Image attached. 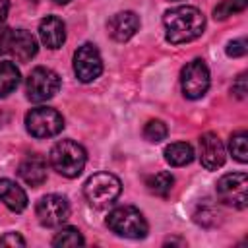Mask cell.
<instances>
[{
    "instance_id": "1",
    "label": "cell",
    "mask_w": 248,
    "mask_h": 248,
    "mask_svg": "<svg viewBox=\"0 0 248 248\" xmlns=\"http://www.w3.org/2000/svg\"><path fill=\"white\" fill-rule=\"evenodd\" d=\"M167 41L172 45H182L198 39L203 33L205 17L196 6H176L163 16Z\"/></svg>"
},
{
    "instance_id": "2",
    "label": "cell",
    "mask_w": 248,
    "mask_h": 248,
    "mask_svg": "<svg viewBox=\"0 0 248 248\" xmlns=\"http://www.w3.org/2000/svg\"><path fill=\"white\" fill-rule=\"evenodd\" d=\"M48 161H50V167L58 174H62L66 178H76L81 174V170L85 167L87 153L78 141L60 140L52 145V149L48 153Z\"/></svg>"
},
{
    "instance_id": "3",
    "label": "cell",
    "mask_w": 248,
    "mask_h": 248,
    "mask_svg": "<svg viewBox=\"0 0 248 248\" xmlns=\"http://www.w3.org/2000/svg\"><path fill=\"white\" fill-rule=\"evenodd\" d=\"M120 178L110 172H95L83 184V196L87 203L95 209H105L120 196Z\"/></svg>"
},
{
    "instance_id": "4",
    "label": "cell",
    "mask_w": 248,
    "mask_h": 248,
    "mask_svg": "<svg viewBox=\"0 0 248 248\" xmlns=\"http://www.w3.org/2000/svg\"><path fill=\"white\" fill-rule=\"evenodd\" d=\"M107 227L124 238H143L149 231L145 217L134 205H120L114 207L107 217Z\"/></svg>"
},
{
    "instance_id": "5",
    "label": "cell",
    "mask_w": 248,
    "mask_h": 248,
    "mask_svg": "<svg viewBox=\"0 0 248 248\" xmlns=\"http://www.w3.org/2000/svg\"><path fill=\"white\" fill-rule=\"evenodd\" d=\"M60 89V76L45 66H37L29 72L25 81V93L31 103H45L52 99Z\"/></svg>"
},
{
    "instance_id": "6",
    "label": "cell",
    "mask_w": 248,
    "mask_h": 248,
    "mask_svg": "<svg viewBox=\"0 0 248 248\" xmlns=\"http://www.w3.org/2000/svg\"><path fill=\"white\" fill-rule=\"evenodd\" d=\"M25 128L33 138H52L62 132L64 118L56 108L35 107L25 114Z\"/></svg>"
},
{
    "instance_id": "7",
    "label": "cell",
    "mask_w": 248,
    "mask_h": 248,
    "mask_svg": "<svg viewBox=\"0 0 248 248\" xmlns=\"http://www.w3.org/2000/svg\"><path fill=\"white\" fill-rule=\"evenodd\" d=\"M217 196L225 205L244 209L248 203V176L246 172H227L217 180Z\"/></svg>"
},
{
    "instance_id": "8",
    "label": "cell",
    "mask_w": 248,
    "mask_h": 248,
    "mask_svg": "<svg viewBox=\"0 0 248 248\" xmlns=\"http://www.w3.org/2000/svg\"><path fill=\"white\" fill-rule=\"evenodd\" d=\"M180 87L186 99H202L209 89V70L203 60L188 62L180 72Z\"/></svg>"
},
{
    "instance_id": "9",
    "label": "cell",
    "mask_w": 248,
    "mask_h": 248,
    "mask_svg": "<svg viewBox=\"0 0 248 248\" xmlns=\"http://www.w3.org/2000/svg\"><path fill=\"white\" fill-rule=\"evenodd\" d=\"M35 213L43 227H60L70 217V203L60 194H46L37 202Z\"/></svg>"
},
{
    "instance_id": "10",
    "label": "cell",
    "mask_w": 248,
    "mask_h": 248,
    "mask_svg": "<svg viewBox=\"0 0 248 248\" xmlns=\"http://www.w3.org/2000/svg\"><path fill=\"white\" fill-rule=\"evenodd\" d=\"M103 72V60L95 45L83 43L76 52H74V74L79 81L89 83L97 79Z\"/></svg>"
},
{
    "instance_id": "11",
    "label": "cell",
    "mask_w": 248,
    "mask_h": 248,
    "mask_svg": "<svg viewBox=\"0 0 248 248\" xmlns=\"http://www.w3.org/2000/svg\"><path fill=\"white\" fill-rule=\"evenodd\" d=\"M200 159L207 170H217L225 163V147L215 132H205L200 138Z\"/></svg>"
},
{
    "instance_id": "12",
    "label": "cell",
    "mask_w": 248,
    "mask_h": 248,
    "mask_svg": "<svg viewBox=\"0 0 248 248\" xmlns=\"http://www.w3.org/2000/svg\"><path fill=\"white\" fill-rule=\"evenodd\" d=\"M19 178L29 186H41L46 180V159L39 153H29L17 167Z\"/></svg>"
},
{
    "instance_id": "13",
    "label": "cell",
    "mask_w": 248,
    "mask_h": 248,
    "mask_svg": "<svg viewBox=\"0 0 248 248\" xmlns=\"http://www.w3.org/2000/svg\"><path fill=\"white\" fill-rule=\"evenodd\" d=\"M107 29L114 41L124 43V41L132 39L136 35V31L140 29V17L134 12H118L108 19Z\"/></svg>"
},
{
    "instance_id": "14",
    "label": "cell",
    "mask_w": 248,
    "mask_h": 248,
    "mask_svg": "<svg viewBox=\"0 0 248 248\" xmlns=\"http://www.w3.org/2000/svg\"><path fill=\"white\" fill-rule=\"evenodd\" d=\"M8 52L19 62H27L37 54V39L27 29H16L10 35Z\"/></svg>"
},
{
    "instance_id": "15",
    "label": "cell",
    "mask_w": 248,
    "mask_h": 248,
    "mask_svg": "<svg viewBox=\"0 0 248 248\" xmlns=\"http://www.w3.org/2000/svg\"><path fill=\"white\" fill-rule=\"evenodd\" d=\"M39 37L45 46L48 48H60L66 41V25L60 17L56 16H46L39 23Z\"/></svg>"
},
{
    "instance_id": "16",
    "label": "cell",
    "mask_w": 248,
    "mask_h": 248,
    "mask_svg": "<svg viewBox=\"0 0 248 248\" xmlns=\"http://www.w3.org/2000/svg\"><path fill=\"white\" fill-rule=\"evenodd\" d=\"M0 202H2L8 209H12V211H16V213H21V211L27 207V194H25V190H23L19 184H16L14 180H10V178H0Z\"/></svg>"
},
{
    "instance_id": "17",
    "label": "cell",
    "mask_w": 248,
    "mask_h": 248,
    "mask_svg": "<svg viewBox=\"0 0 248 248\" xmlns=\"http://www.w3.org/2000/svg\"><path fill=\"white\" fill-rule=\"evenodd\" d=\"M165 159L172 167H184L194 161V149L190 143L176 141V143H170L165 147Z\"/></svg>"
},
{
    "instance_id": "18",
    "label": "cell",
    "mask_w": 248,
    "mask_h": 248,
    "mask_svg": "<svg viewBox=\"0 0 248 248\" xmlns=\"http://www.w3.org/2000/svg\"><path fill=\"white\" fill-rule=\"evenodd\" d=\"M19 70L16 68L14 62H0V99L2 97H8L19 83Z\"/></svg>"
},
{
    "instance_id": "19",
    "label": "cell",
    "mask_w": 248,
    "mask_h": 248,
    "mask_svg": "<svg viewBox=\"0 0 248 248\" xmlns=\"http://www.w3.org/2000/svg\"><path fill=\"white\" fill-rule=\"evenodd\" d=\"M172 182H174V178H172V174L167 172V170L155 172V174H151V176L145 178L147 190H149L151 194H155V196H167V194L170 192V188H172Z\"/></svg>"
},
{
    "instance_id": "20",
    "label": "cell",
    "mask_w": 248,
    "mask_h": 248,
    "mask_svg": "<svg viewBox=\"0 0 248 248\" xmlns=\"http://www.w3.org/2000/svg\"><path fill=\"white\" fill-rule=\"evenodd\" d=\"M229 149H231V155L238 163H246L248 161V134L244 130L234 132L229 140Z\"/></svg>"
},
{
    "instance_id": "21",
    "label": "cell",
    "mask_w": 248,
    "mask_h": 248,
    "mask_svg": "<svg viewBox=\"0 0 248 248\" xmlns=\"http://www.w3.org/2000/svg\"><path fill=\"white\" fill-rule=\"evenodd\" d=\"M85 240L76 227H62L52 238V246H83Z\"/></svg>"
},
{
    "instance_id": "22",
    "label": "cell",
    "mask_w": 248,
    "mask_h": 248,
    "mask_svg": "<svg viewBox=\"0 0 248 248\" xmlns=\"http://www.w3.org/2000/svg\"><path fill=\"white\" fill-rule=\"evenodd\" d=\"M248 0H223L215 10H213V17L215 19H227L232 14H238L246 8Z\"/></svg>"
},
{
    "instance_id": "23",
    "label": "cell",
    "mask_w": 248,
    "mask_h": 248,
    "mask_svg": "<svg viewBox=\"0 0 248 248\" xmlns=\"http://www.w3.org/2000/svg\"><path fill=\"white\" fill-rule=\"evenodd\" d=\"M167 134H169V130H167V124L163 120H149L143 128V138L151 143H157V141L165 140Z\"/></svg>"
},
{
    "instance_id": "24",
    "label": "cell",
    "mask_w": 248,
    "mask_h": 248,
    "mask_svg": "<svg viewBox=\"0 0 248 248\" xmlns=\"http://www.w3.org/2000/svg\"><path fill=\"white\" fill-rule=\"evenodd\" d=\"M246 50H248V43H246L244 37H242V39H234V41H231V43L227 45V54L232 56V58L244 56Z\"/></svg>"
},
{
    "instance_id": "25",
    "label": "cell",
    "mask_w": 248,
    "mask_h": 248,
    "mask_svg": "<svg viewBox=\"0 0 248 248\" xmlns=\"http://www.w3.org/2000/svg\"><path fill=\"white\" fill-rule=\"evenodd\" d=\"M232 93L238 97V99H246V93H248V81H246V72H242L234 83H232Z\"/></svg>"
},
{
    "instance_id": "26",
    "label": "cell",
    "mask_w": 248,
    "mask_h": 248,
    "mask_svg": "<svg viewBox=\"0 0 248 248\" xmlns=\"http://www.w3.org/2000/svg\"><path fill=\"white\" fill-rule=\"evenodd\" d=\"M0 246H25V240L17 232H6L0 236Z\"/></svg>"
},
{
    "instance_id": "27",
    "label": "cell",
    "mask_w": 248,
    "mask_h": 248,
    "mask_svg": "<svg viewBox=\"0 0 248 248\" xmlns=\"http://www.w3.org/2000/svg\"><path fill=\"white\" fill-rule=\"evenodd\" d=\"M10 35L12 31L4 25V21H0V54L8 52V45H10Z\"/></svg>"
},
{
    "instance_id": "28",
    "label": "cell",
    "mask_w": 248,
    "mask_h": 248,
    "mask_svg": "<svg viewBox=\"0 0 248 248\" xmlns=\"http://www.w3.org/2000/svg\"><path fill=\"white\" fill-rule=\"evenodd\" d=\"M8 10H10V0H0V21L6 19Z\"/></svg>"
},
{
    "instance_id": "29",
    "label": "cell",
    "mask_w": 248,
    "mask_h": 248,
    "mask_svg": "<svg viewBox=\"0 0 248 248\" xmlns=\"http://www.w3.org/2000/svg\"><path fill=\"white\" fill-rule=\"evenodd\" d=\"M54 2H56V4H68L70 0H54Z\"/></svg>"
},
{
    "instance_id": "30",
    "label": "cell",
    "mask_w": 248,
    "mask_h": 248,
    "mask_svg": "<svg viewBox=\"0 0 248 248\" xmlns=\"http://www.w3.org/2000/svg\"><path fill=\"white\" fill-rule=\"evenodd\" d=\"M169 2H180V0H169Z\"/></svg>"
},
{
    "instance_id": "31",
    "label": "cell",
    "mask_w": 248,
    "mask_h": 248,
    "mask_svg": "<svg viewBox=\"0 0 248 248\" xmlns=\"http://www.w3.org/2000/svg\"><path fill=\"white\" fill-rule=\"evenodd\" d=\"M33 2H35V0H33Z\"/></svg>"
}]
</instances>
